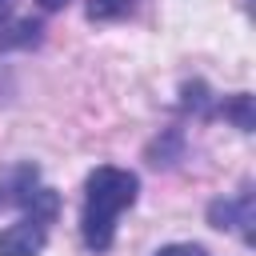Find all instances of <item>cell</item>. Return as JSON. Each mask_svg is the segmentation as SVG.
I'll use <instances>...</instances> for the list:
<instances>
[{
  "instance_id": "1",
  "label": "cell",
  "mask_w": 256,
  "mask_h": 256,
  "mask_svg": "<svg viewBox=\"0 0 256 256\" xmlns=\"http://www.w3.org/2000/svg\"><path fill=\"white\" fill-rule=\"evenodd\" d=\"M140 196V176L116 164H100L84 180V208H80V240L92 256H104L116 244V220Z\"/></svg>"
},
{
  "instance_id": "2",
  "label": "cell",
  "mask_w": 256,
  "mask_h": 256,
  "mask_svg": "<svg viewBox=\"0 0 256 256\" xmlns=\"http://www.w3.org/2000/svg\"><path fill=\"white\" fill-rule=\"evenodd\" d=\"M208 224L220 232H236L244 244H252V224H256V196L244 188L240 196H224L208 204Z\"/></svg>"
},
{
  "instance_id": "3",
  "label": "cell",
  "mask_w": 256,
  "mask_h": 256,
  "mask_svg": "<svg viewBox=\"0 0 256 256\" xmlns=\"http://www.w3.org/2000/svg\"><path fill=\"white\" fill-rule=\"evenodd\" d=\"M40 184L44 180H40V168L32 160H20V164L0 168V208H20L24 212L32 204V196H36Z\"/></svg>"
},
{
  "instance_id": "4",
  "label": "cell",
  "mask_w": 256,
  "mask_h": 256,
  "mask_svg": "<svg viewBox=\"0 0 256 256\" xmlns=\"http://www.w3.org/2000/svg\"><path fill=\"white\" fill-rule=\"evenodd\" d=\"M52 224L36 220V216H20L16 224L0 228V256H40L48 244Z\"/></svg>"
},
{
  "instance_id": "5",
  "label": "cell",
  "mask_w": 256,
  "mask_h": 256,
  "mask_svg": "<svg viewBox=\"0 0 256 256\" xmlns=\"http://www.w3.org/2000/svg\"><path fill=\"white\" fill-rule=\"evenodd\" d=\"M44 40V24L32 16H16L0 24V52H20V48H36Z\"/></svg>"
},
{
  "instance_id": "6",
  "label": "cell",
  "mask_w": 256,
  "mask_h": 256,
  "mask_svg": "<svg viewBox=\"0 0 256 256\" xmlns=\"http://www.w3.org/2000/svg\"><path fill=\"white\" fill-rule=\"evenodd\" d=\"M216 104H220V96H212V88L204 80H188L180 88V108L192 112V116H200V120H212L216 116Z\"/></svg>"
},
{
  "instance_id": "7",
  "label": "cell",
  "mask_w": 256,
  "mask_h": 256,
  "mask_svg": "<svg viewBox=\"0 0 256 256\" xmlns=\"http://www.w3.org/2000/svg\"><path fill=\"white\" fill-rule=\"evenodd\" d=\"M216 116H224L228 124H236L240 132H252L256 128V112H252V92H236L228 100L216 104Z\"/></svg>"
},
{
  "instance_id": "8",
  "label": "cell",
  "mask_w": 256,
  "mask_h": 256,
  "mask_svg": "<svg viewBox=\"0 0 256 256\" xmlns=\"http://www.w3.org/2000/svg\"><path fill=\"white\" fill-rule=\"evenodd\" d=\"M132 8H136V0H88V4H84V16H88L92 24H108V20L132 16Z\"/></svg>"
},
{
  "instance_id": "9",
  "label": "cell",
  "mask_w": 256,
  "mask_h": 256,
  "mask_svg": "<svg viewBox=\"0 0 256 256\" xmlns=\"http://www.w3.org/2000/svg\"><path fill=\"white\" fill-rule=\"evenodd\" d=\"M152 256H208L200 244H164V248H156Z\"/></svg>"
},
{
  "instance_id": "10",
  "label": "cell",
  "mask_w": 256,
  "mask_h": 256,
  "mask_svg": "<svg viewBox=\"0 0 256 256\" xmlns=\"http://www.w3.org/2000/svg\"><path fill=\"white\" fill-rule=\"evenodd\" d=\"M68 4H72V0H40L44 12H60V8H68Z\"/></svg>"
},
{
  "instance_id": "11",
  "label": "cell",
  "mask_w": 256,
  "mask_h": 256,
  "mask_svg": "<svg viewBox=\"0 0 256 256\" xmlns=\"http://www.w3.org/2000/svg\"><path fill=\"white\" fill-rule=\"evenodd\" d=\"M12 20V0H0V24Z\"/></svg>"
}]
</instances>
